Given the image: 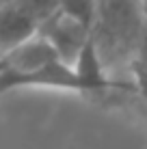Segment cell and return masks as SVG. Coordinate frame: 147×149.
I'll return each instance as SVG.
<instances>
[{"mask_svg": "<svg viewBox=\"0 0 147 149\" xmlns=\"http://www.w3.org/2000/svg\"><path fill=\"white\" fill-rule=\"evenodd\" d=\"M7 2H11V0H0V7H2V4H7Z\"/></svg>", "mask_w": 147, "mask_h": 149, "instance_id": "obj_6", "label": "cell"}, {"mask_svg": "<svg viewBox=\"0 0 147 149\" xmlns=\"http://www.w3.org/2000/svg\"><path fill=\"white\" fill-rule=\"evenodd\" d=\"M39 33V19L28 13L17 0L0 7V56L15 50Z\"/></svg>", "mask_w": 147, "mask_h": 149, "instance_id": "obj_3", "label": "cell"}, {"mask_svg": "<svg viewBox=\"0 0 147 149\" xmlns=\"http://www.w3.org/2000/svg\"><path fill=\"white\" fill-rule=\"evenodd\" d=\"M39 35L50 41V45L56 50V54L63 61L74 65L80 50L93 37V28L89 24H84L82 19L74 17L72 13L59 9L52 17H48L39 26Z\"/></svg>", "mask_w": 147, "mask_h": 149, "instance_id": "obj_2", "label": "cell"}, {"mask_svg": "<svg viewBox=\"0 0 147 149\" xmlns=\"http://www.w3.org/2000/svg\"><path fill=\"white\" fill-rule=\"evenodd\" d=\"M130 71L134 76V84H136V93L143 97V102L147 104V24L145 30L141 35V41L136 45V52L130 61Z\"/></svg>", "mask_w": 147, "mask_h": 149, "instance_id": "obj_4", "label": "cell"}, {"mask_svg": "<svg viewBox=\"0 0 147 149\" xmlns=\"http://www.w3.org/2000/svg\"><path fill=\"white\" fill-rule=\"evenodd\" d=\"M145 24L143 0H98L93 39L108 71L117 65L130 67Z\"/></svg>", "mask_w": 147, "mask_h": 149, "instance_id": "obj_1", "label": "cell"}, {"mask_svg": "<svg viewBox=\"0 0 147 149\" xmlns=\"http://www.w3.org/2000/svg\"><path fill=\"white\" fill-rule=\"evenodd\" d=\"M17 2L39 19V26L61 9V0H17Z\"/></svg>", "mask_w": 147, "mask_h": 149, "instance_id": "obj_5", "label": "cell"}]
</instances>
